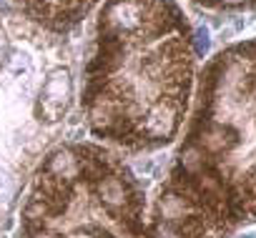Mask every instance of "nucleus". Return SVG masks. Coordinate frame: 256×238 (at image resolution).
I'll return each mask as SVG.
<instances>
[{
  "instance_id": "1",
  "label": "nucleus",
  "mask_w": 256,
  "mask_h": 238,
  "mask_svg": "<svg viewBox=\"0 0 256 238\" xmlns=\"http://www.w3.org/2000/svg\"><path fill=\"white\" fill-rule=\"evenodd\" d=\"M194 58L176 0H103L80 85L88 131L126 151L174 143L191 105Z\"/></svg>"
},
{
  "instance_id": "2",
  "label": "nucleus",
  "mask_w": 256,
  "mask_h": 238,
  "mask_svg": "<svg viewBox=\"0 0 256 238\" xmlns=\"http://www.w3.org/2000/svg\"><path fill=\"white\" fill-rule=\"evenodd\" d=\"M166 183L221 233L256 218V38L206 63Z\"/></svg>"
},
{
  "instance_id": "3",
  "label": "nucleus",
  "mask_w": 256,
  "mask_h": 238,
  "mask_svg": "<svg viewBox=\"0 0 256 238\" xmlns=\"http://www.w3.org/2000/svg\"><path fill=\"white\" fill-rule=\"evenodd\" d=\"M20 238H154L138 176L113 151L63 143L43 156L20 206Z\"/></svg>"
},
{
  "instance_id": "4",
  "label": "nucleus",
  "mask_w": 256,
  "mask_h": 238,
  "mask_svg": "<svg viewBox=\"0 0 256 238\" xmlns=\"http://www.w3.org/2000/svg\"><path fill=\"white\" fill-rule=\"evenodd\" d=\"M10 3L38 28L66 35L76 30L100 0H10Z\"/></svg>"
},
{
  "instance_id": "5",
  "label": "nucleus",
  "mask_w": 256,
  "mask_h": 238,
  "mask_svg": "<svg viewBox=\"0 0 256 238\" xmlns=\"http://www.w3.org/2000/svg\"><path fill=\"white\" fill-rule=\"evenodd\" d=\"M73 100V78L68 68H56L46 75L38 93V121L53 126L63 121Z\"/></svg>"
},
{
  "instance_id": "6",
  "label": "nucleus",
  "mask_w": 256,
  "mask_h": 238,
  "mask_svg": "<svg viewBox=\"0 0 256 238\" xmlns=\"http://www.w3.org/2000/svg\"><path fill=\"white\" fill-rule=\"evenodd\" d=\"M196 5H204L208 10H221V13H234V10H254L256 0H191Z\"/></svg>"
},
{
  "instance_id": "7",
  "label": "nucleus",
  "mask_w": 256,
  "mask_h": 238,
  "mask_svg": "<svg viewBox=\"0 0 256 238\" xmlns=\"http://www.w3.org/2000/svg\"><path fill=\"white\" fill-rule=\"evenodd\" d=\"M13 55H16V50H13V45H10V35H8V30L3 28V23H0V75L6 73V68H10Z\"/></svg>"
},
{
  "instance_id": "8",
  "label": "nucleus",
  "mask_w": 256,
  "mask_h": 238,
  "mask_svg": "<svg viewBox=\"0 0 256 238\" xmlns=\"http://www.w3.org/2000/svg\"><path fill=\"white\" fill-rule=\"evenodd\" d=\"M208 45H211V40H208V30H206V28H196V30H194V48H196V58H204V55L208 53Z\"/></svg>"
},
{
  "instance_id": "9",
  "label": "nucleus",
  "mask_w": 256,
  "mask_h": 238,
  "mask_svg": "<svg viewBox=\"0 0 256 238\" xmlns=\"http://www.w3.org/2000/svg\"><path fill=\"white\" fill-rule=\"evenodd\" d=\"M241 238H256V233H246V236H241Z\"/></svg>"
}]
</instances>
